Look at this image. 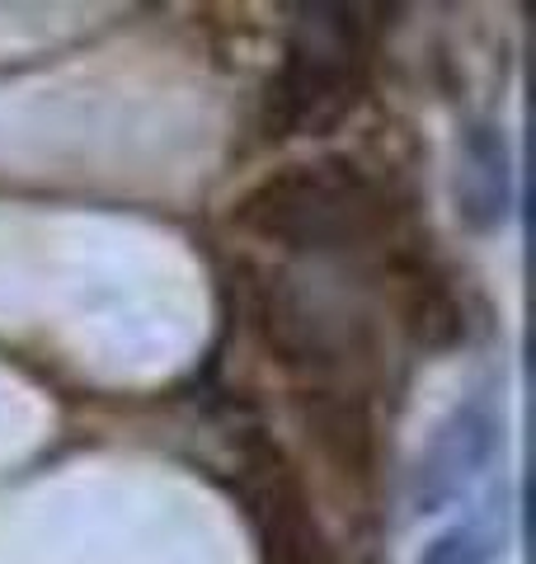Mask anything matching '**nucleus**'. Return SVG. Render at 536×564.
I'll use <instances>...</instances> for the list:
<instances>
[{
	"instance_id": "f03ea898",
	"label": "nucleus",
	"mask_w": 536,
	"mask_h": 564,
	"mask_svg": "<svg viewBox=\"0 0 536 564\" xmlns=\"http://www.w3.org/2000/svg\"><path fill=\"white\" fill-rule=\"evenodd\" d=\"M307 10V39L288 47V62L278 70V85L268 95L278 132L330 128L339 113L363 90V10Z\"/></svg>"
},
{
	"instance_id": "f257e3e1",
	"label": "nucleus",
	"mask_w": 536,
	"mask_h": 564,
	"mask_svg": "<svg viewBox=\"0 0 536 564\" xmlns=\"http://www.w3.org/2000/svg\"><path fill=\"white\" fill-rule=\"evenodd\" d=\"M236 221L240 231L301 254H357L390 263V273L415 259L400 245L405 207L377 174L344 155L278 170L245 193Z\"/></svg>"
},
{
	"instance_id": "7ed1b4c3",
	"label": "nucleus",
	"mask_w": 536,
	"mask_h": 564,
	"mask_svg": "<svg viewBox=\"0 0 536 564\" xmlns=\"http://www.w3.org/2000/svg\"><path fill=\"white\" fill-rule=\"evenodd\" d=\"M236 452H240L249 518H255L264 541L278 551V560L282 564H334L330 545L307 508L301 475L282 462L278 447L259 443V437H236Z\"/></svg>"
}]
</instances>
